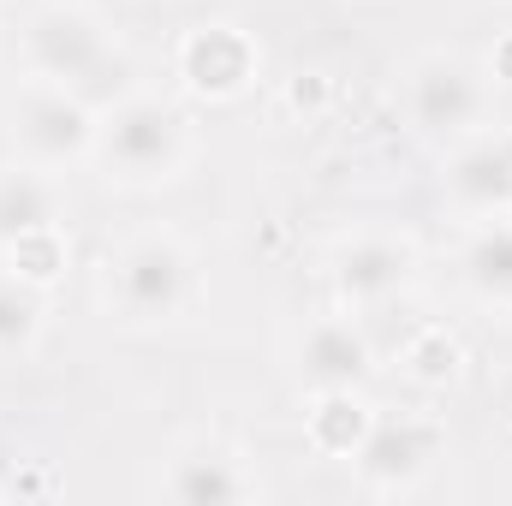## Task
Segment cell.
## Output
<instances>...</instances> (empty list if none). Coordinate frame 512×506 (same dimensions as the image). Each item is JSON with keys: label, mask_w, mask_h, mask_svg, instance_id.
<instances>
[{"label": "cell", "mask_w": 512, "mask_h": 506, "mask_svg": "<svg viewBox=\"0 0 512 506\" xmlns=\"http://www.w3.org/2000/svg\"><path fill=\"white\" fill-rule=\"evenodd\" d=\"M96 155L120 185H161L185 167V120L155 96H120L96 120Z\"/></svg>", "instance_id": "6da1fadb"}, {"label": "cell", "mask_w": 512, "mask_h": 506, "mask_svg": "<svg viewBox=\"0 0 512 506\" xmlns=\"http://www.w3.org/2000/svg\"><path fill=\"white\" fill-rule=\"evenodd\" d=\"M24 60H30L36 78L66 84L84 102H96L108 90V72L126 78V60L114 54V42L96 24V12H84V6H42L30 18V30H24Z\"/></svg>", "instance_id": "7a4b0ae2"}, {"label": "cell", "mask_w": 512, "mask_h": 506, "mask_svg": "<svg viewBox=\"0 0 512 506\" xmlns=\"http://www.w3.org/2000/svg\"><path fill=\"white\" fill-rule=\"evenodd\" d=\"M108 304L126 322H167L191 304V251L173 233H137L108 256Z\"/></svg>", "instance_id": "3957f363"}, {"label": "cell", "mask_w": 512, "mask_h": 506, "mask_svg": "<svg viewBox=\"0 0 512 506\" xmlns=\"http://www.w3.org/2000/svg\"><path fill=\"white\" fill-rule=\"evenodd\" d=\"M411 126L423 137H441V143H459L483 126V108H489V84L483 72L465 60V54H423L411 66Z\"/></svg>", "instance_id": "277c9868"}, {"label": "cell", "mask_w": 512, "mask_h": 506, "mask_svg": "<svg viewBox=\"0 0 512 506\" xmlns=\"http://www.w3.org/2000/svg\"><path fill=\"white\" fill-rule=\"evenodd\" d=\"M12 137L30 155V167H66L96 149V114L78 90L66 84H30L12 108Z\"/></svg>", "instance_id": "5b68a950"}, {"label": "cell", "mask_w": 512, "mask_h": 506, "mask_svg": "<svg viewBox=\"0 0 512 506\" xmlns=\"http://www.w3.org/2000/svg\"><path fill=\"white\" fill-rule=\"evenodd\" d=\"M447 197L465 215H512V131H471L447 155Z\"/></svg>", "instance_id": "8992f818"}, {"label": "cell", "mask_w": 512, "mask_h": 506, "mask_svg": "<svg viewBox=\"0 0 512 506\" xmlns=\"http://www.w3.org/2000/svg\"><path fill=\"white\" fill-rule=\"evenodd\" d=\"M352 459H358L364 489L399 495V489H411V483L429 471V459H435V429L417 423V417H376V423L364 429V441H358Z\"/></svg>", "instance_id": "52a82bcc"}, {"label": "cell", "mask_w": 512, "mask_h": 506, "mask_svg": "<svg viewBox=\"0 0 512 506\" xmlns=\"http://www.w3.org/2000/svg\"><path fill=\"white\" fill-rule=\"evenodd\" d=\"M417 268V251L405 239H387V233H364L352 245L334 251V292L346 304H387Z\"/></svg>", "instance_id": "ba28073f"}, {"label": "cell", "mask_w": 512, "mask_h": 506, "mask_svg": "<svg viewBox=\"0 0 512 506\" xmlns=\"http://www.w3.org/2000/svg\"><path fill=\"white\" fill-rule=\"evenodd\" d=\"M370 370H376V352H370V340L346 316H328V322L304 328V340H298V376L310 381L316 393L364 387Z\"/></svg>", "instance_id": "9c48e42d"}, {"label": "cell", "mask_w": 512, "mask_h": 506, "mask_svg": "<svg viewBox=\"0 0 512 506\" xmlns=\"http://www.w3.org/2000/svg\"><path fill=\"white\" fill-rule=\"evenodd\" d=\"M179 72L197 96H239L256 72V48L233 24H203L179 48Z\"/></svg>", "instance_id": "30bf717a"}, {"label": "cell", "mask_w": 512, "mask_h": 506, "mask_svg": "<svg viewBox=\"0 0 512 506\" xmlns=\"http://www.w3.org/2000/svg\"><path fill=\"white\" fill-rule=\"evenodd\" d=\"M161 495L179 506H233L251 501L256 483L245 477V465L221 447H197V453H179L161 477Z\"/></svg>", "instance_id": "8fae6325"}, {"label": "cell", "mask_w": 512, "mask_h": 506, "mask_svg": "<svg viewBox=\"0 0 512 506\" xmlns=\"http://www.w3.org/2000/svg\"><path fill=\"white\" fill-rule=\"evenodd\" d=\"M54 227V185L42 167H0V251Z\"/></svg>", "instance_id": "7c38bea8"}, {"label": "cell", "mask_w": 512, "mask_h": 506, "mask_svg": "<svg viewBox=\"0 0 512 506\" xmlns=\"http://www.w3.org/2000/svg\"><path fill=\"white\" fill-rule=\"evenodd\" d=\"M465 286L483 298V304H507L512 310V215H489L471 239H465Z\"/></svg>", "instance_id": "4fadbf2b"}, {"label": "cell", "mask_w": 512, "mask_h": 506, "mask_svg": "<svg viewBox=\"0 0 512 506\" xmlns=\"http://www.w3.org/2000/svg\"><path fill=\"white\" fill-rule=\"evenodd\" d=\"M42 334V298L30 280H0V364L24 358Z\"/></svg>", "instance_id": "5bb4252c"}, {"label": "cell", "mask_w": 512, "mask_h": 506, "mask_svg": "<svg viewBox=\"0 0 512 506\" xmlns=\"http://www.w3.org/2000/svg\"><path fill=\"white\" fill-rule=\"evenodd\" d=\"M364 429H370V417L358 411L352 387H340V393H322V405L310 411V435H316V447H328V453H340V459H352V453H358Z\"/></svg>", "instance_id": "9a60e30c"}, {"label": "cell", "mask_w": 512, "mask_h": 506, "mask_svg": "<svg viewBox=\"0 0 512 506\" xmlns=\"http://www.w3.org/2000/svg\"><path fill=\"white\" fill-rule=\"evenodd\" d=\"M405 364H411V376H417V381H447L453 370H459V346H453L441 328H429V334H417V340H411Z\"/></svg>", "instance_id": "2e32d148"}, {"label": "cell", "mask_w": 512, "mask_h": 506, "mask_svg": "<svg viewBox=\"0 0 512 506\" xmlns=\"http://www.w3.org/2000/svg\"><path fill=\"white\" fill-rule=\"evenodd\" d=\"M495 78H512V42L495 54Z\"/></svg>", "instance_id": "e0dca14e"}]
</instances>
